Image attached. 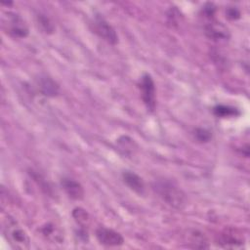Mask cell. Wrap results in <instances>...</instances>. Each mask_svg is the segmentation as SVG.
I'll list each match as a JSON object with an SVG mask.
<instances>
[{
    "label": "cell",
    "mask_w": 250,
    "mask_h": 250,
    "mask_svg": "<svg viewBox=\"0 0 250 250\" xmlns=\"http://www.w3.org/2000/svg\"><path fill=\"white\" fill-rule=\"evenodd\" d=\"M152 189L170 207L177 210L186 207V193L175 181L166 178L157 179L152 183Z\"/></svg>",
    "instance_id": "obj_1"
},
{
    "label": "cell",
    "mask_w": 250,
    "mask_h": 250,
    "mask_svg": "<svg viewBox=\"0 0 250 250\" xmlns=\"http://www.w3.org/2000/svg\"><path fill=\"white\" fill-rule=\"evenodd\" d=\"M2 232L5 239L14 249L25 250L30 246V239L21 226L11 216L2 220Z\"/></svg>",
    "instance_id": "obj_2"
},
{
    "label": "cell",
    "mask_w": 250,
    "mask_h": 250,
    "mask_svg": "<svg viewBox=\"0 0 250 250\" xmlns=\"http://www.w3.org/2000/svg\"><path fill=\"white\" fill-rule=\"evenodd\" d=\"M4 31L13 38H25L28 35V26L25 21L15 12H7L2 17Z\"/></svg>",
    "instance_id": "obj_3"
},
{
    "label": "cell",
    "mask_w": 250,
    "mask_h": 250,
    "mask_svg": "<svg viewBox=\"0 0 250 250\" xmlns=\"http://www.w3.org/2000/svg\"><path fill=\"white\" fill-rule=\"evenodd\" d=\"M91 26L93 31L106 43L110 45L118 43V35L115 29L101 14L94 15L91 20Z\"/></svg>",
    "instance_id": "obj_4"
},
{
    "label": "cell",
    "mask_w": 250,
    "mask_h": 250,
    "mask_svg": "<svg viewBox=\"0 0 250 250\" xmlns=\"http://www.w3.org/2000/svg\"><path fill=\"white\" fill-rule=\"evenodd\" d=\"M139 90L142 101L148 111H153L156 106L155 84L150 74L145 73L139 81Z\"/></svg>",
    "instance_id": "obj_5"
},
{
    "label": "cell",
    "mask_w": 250,
    "mask_h": 250,
    "mask_svg": "<svg viewBox=\"0 0 250 250\" xmlns=\"http://www.w3.org/2000/svg\"><path fill=\"white\" fill-rule=\"evenodd\" d=\"M205 20L206 22L204 24V32L208 38L217 42L227 41L229 39L230 33L225 24L217 21L215 17Z\"/></svg>",
    "instance_id": "obj_6"
},
{
    "label": "cell",
    "mask_w": 250,
    "mask_h": 250,
    "mask_svg": "<svg viewBox=\"0 0 250 250\" xmlns=\"http://www.w3.org/2000/svg\"><path fill=\"white\" fill-rule=\"evenodd\" d=\"M95 236L99 243L104 246L117 247L124 243V238L118 231L106 227L97 228L95 230Z\"/></svg>",
    "instance_id": "obj_7"
},
{
    "label": "cell",
    "mask_w": 250,
    "mask_h": 250,
    "mask_svg": "<svg viewBox=\"0 0 250 250\" xmlns=\"http://www.w3.org/2000/svg\"><path fill=\"white\" fill-rule=\"evenodd\" d=\"M35 84L38 91L49 98L57 97L60 93V86L59 84L49 75L47 74H39L35 78Z\"/></svg>",
    "instance_id": "obj_8"
},
{
    "label": "cell",
    "mask_w": 250,
    "mask_h": 250,
    "mask_svg": "<svg viewBox=\"0 0 250 250\" xmlns=\"http://www.w3.org/2000/svg\"><path fill=\"white\" fill-rule=\"evenodd\" d=\"M61 186L66 195L73 200H81L84 197V188L76 180L68 177H63L61 180Z\"/></svg>",
    "instance_id": "obj_9"
},
{
    "label": "cell",
    "mask_w": 250,
    "mask_h": 250,
    "mask_svg": "<svg viewBox=\"0 0 250 250\" xmlns=\"http://www.w3.org/2000/svg\"><path fill=\"white\" fill-rule=\"evenodd\" d=\"M122 179L124 184L134 192L142 195L145 193L146 186L144 180L135 172L130 170H125L122 173Z\"/></svg>",
    "instance_id": "obj_10"
},
{
    "label": "cell",
    "mask_w": 250,
    "mask_h": 250,
    "mask_svg": "<svg viewBox=\"0 0 250 250\" xmlns=\"http://www.w3.org/2000/svg\"><path fill=\"white\" fill-rule=\"evenodd\" d=\"M42 236L49 241L50 243L54 244H61L63 242V235L60 228L52 223H47L40 229Z\"/></svg>",
    "instance_id": "obj_11"
},
{
    "label": "cell",
    "mask_w": 250,
    "mask_h": 250,
    "mask_svg": "<svg viewBox=\"0 0 250 250\" xmlns=\"http://www.w3.org/2000/svg\"><path fill=\"white\" fill-rule=\"evenodd\" d=\"M243 242V236L237 234L233 229H226L220 237V243L226 248H239Z\"/></svg>",
    "instance_id": "obj_12"
},
{
    "label": "cell",
    "mask_w": 250,
    "mask_h": 250,
    "mask_svg": "<svg viewBox=\"0 0 250 250\" xmlns=\"http://www.w3.org/2000/svg\"><path fill=\"white\" fill-rule=\"evenodd\" d=\"M188 243L190 244L189 246L191 248H199V249H204V248H208L209 247V242L207 237L204 235V233H202L199 230L196 229H191L188 234Z\"/></svg>",
    "instance_id": "obj_13"
},
{
    "label": "cell",
    "mask_w": 250,
    "mask_h": 250,
    "mask_svg": "<svg viewBox=\"0 0 250 250\" xmlns=\"http://www.w3.org/2000/svg\"><path fill=\"white\" fill-rule=\"evenodd\" d=\"M72 217L78 228L88 229V226L90 224V217L86 210L81 207H76L72 210Z\"/></svg>",
    "instance_id": "obj_14"
},
{
    "label": "cell",
    "mask_w": 250,
    "mask_h": 250,
    "mask_svg": "<svg viewBox=\"0 0 250 250\" xmlns=\"http://www.w3.org/2000/svg\"><path fill=\"white\" fill-rule=\"evenodd\" d=\"M213 113L221 118L227 117H235L239 115V111L237 108L225 104H218L213 107Z\"/></svg>",
    "instance_id": "obj_15"
},
{
    "label": "cell",
    "mask_w": 250,
    "mask_h": 250,
    "mask_svg": "<svg viewBox=\"0 0 250 250\" xmlns=\"http://www.w3.org/2000/svg\"><path fill=\"white\" fill-rule=\"evenodd\" d=\"M37 20V23L38 26L40 27V29L45 32V33H53L55 30V25L53 23V21L50 20V18H48L46 15L43 14H38L36 17Z\"/></svg>",
    "instance_id": "obj_16"
},
{
    "label": "cell",
    "mask_w": 250,
    "mask_h": 250,
    "mask_svg": "<svg viewBox=\"0 0 250 250\" xmlns=\"http://www.w3.org/2000/svg\"><path fill=\"white\" fill-rule=\"evenodd\" d=\"M193 137L199 143H208L212 138V134L205 128H196L193 132Z\"/></svg>",
    "instance_id": "obj_17"
},
{
    "label": "cell",
    "mask_w": 250,
    "mask_h": 250,
    "mask_svg": "<svg viewBox=\"0 0 250 250\" xmlns=\"http://www.w3.org/2000/svg\"><path fill=\"white\" fill-rule=\"evenodd\" d=\"M226 17L231 21L238 20L240 18V11L236 7H228L226 9Z\"/></svg>",
    "instance_id": "obj_18"
}]
</instances>
